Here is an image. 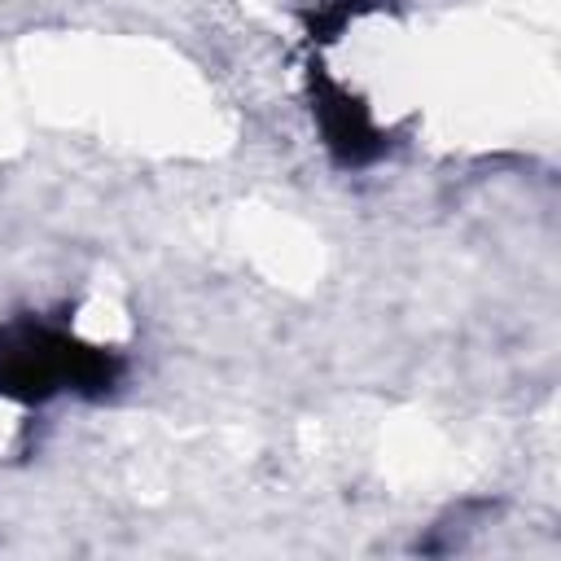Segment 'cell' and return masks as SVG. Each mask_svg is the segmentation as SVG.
I'll list each match as a JSON object with an SVG mask.
<instances>
[{
  "instance_id": "cell-1",
  "label": "cell",
  "mask_w": 561,
  "mask_h": 561,
  "mask_svg": "<svg viewBox=\"0 0 561 561\" xmlns=\"http://www.w3.org/2000/svg\"><path fill=\"white\" fill-rule=\"evenodd\" d=\"M118 377V359L44 320L0 329V399L44 403L61 390L101 394Z\"/></svg>"
},
{
  "instance_id": "cell-2",
  "label": "cell",
  "mask_w": 561,
  "mask_h": 561,
  "mask_svg": "<svg viewBox=\"0 0 561 561\" xmlns=\"http://www.w3.org/2000/svg\"><path fill=\"white\" fill-rule=\"evenodd\" d=\"M316 118H320V131H324V145L342 158V162H368L381 153V131L373 127L368 110L346 96L342 88L324 83L316 92Z\"/></svg>"
}]
</instances>
